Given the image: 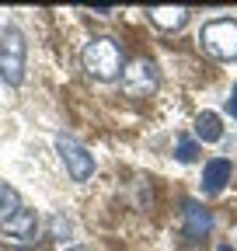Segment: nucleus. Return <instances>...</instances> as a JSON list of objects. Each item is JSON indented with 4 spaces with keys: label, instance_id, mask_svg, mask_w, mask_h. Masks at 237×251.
<instances>
[{
    "label": "nucleus",
    "instance_id": "obj_1",
    "mask_svg": "<svg viewBox=\"0 0 237 251\" xmlns=\"http://www.w3.org/2000/svg\"><path fill=\"white\" fill-rule=\"evenodd\" d=\"M84 70L98 77V80H115L122 74V49H118L115 39H91L80 52Z\"/></svg>",
    "mask_w": 237,
    "mask_h": 251
},
{
    "label": "nucleus",
    "instance_id": "obj_2",
    "mask_svg": "<svg viewBox=\"0 0 237 251\" xmlns=\"http://www.w3.org/2000/svg\"><path fill=\"white\" fill-rule=\"evenodd\" d=\"M24 63H28V42L18 25H7L0 31V77H4V84L18 87L24 80Z\"/></svg>",
    "mask_w": 237,
    "mask_h": 251
},
{
    "label": "nucleus",
    "instance_id": "obj_3",
    "mask_svg": "<svg viewBox=\"0 0 237 251\" xmlns=\"http://www.w3.org/2000/svg\"><path fill=\"white\" fill-rule=\"evenodd\" d=\"M199 42L216 59H237V21H230V18L210 21L199 31Z\"/></svg>",
    "mask_w": 237,
    "mask_h": 251
},
{
    "label": "nucleus",
    "instance_id": "obj_4",
    "mask_svg": "<svg viewBox=\"0 0 237 251\" xmlns=\"http://www.w3.org/2000/svg\"><path fill=\"white\" fill-rule=\"evenodd\" d=\"M56 150H59V157H63V164H67V171H70L73 181H87V178L95 175V157L87 153V147L80 140L59 133L56 136Z\"/></svg>",
    "mask_w": 237,
    "mask_h": 251
},
{
    "label": "nucleus",
    "instance_id": "obj_5",
    "mask_svg": "<svg viewBox=\"0 0 237 251\" xmlns=\"http://www.w3.org/2000/svg\"><path fill=\"white\" fill-rule=\"evenodd\" d=\"M157 67L150 59H133L129 67L122 70V91L129 94V98H150V94L157 91Z\"/></svg>",
    "mask_w": 237,
    "mask_h": 251
},
{
    "label": "nucleus",
    "instance_id": "obj_6",
    "mask_svg": "<svg viewBox=\"0 0 237 251\" xmlns=\"http://www.w3.org/2000/svg\"><path fill=\"white\" fill-rule=\"evenodd\" d=\"M0 234L11 237V241H32L39 234V213L28 209V206H18L14 213L4 216V224H0Z\"/></svg>",
    "mask_w": 237,
    "mask_h": 251
},
{
    "label": "nucleus",
    "instance_id": "obj_7",
    "mask_svg": "<svg viewBox=\"0 0 237 251\" xmlns=\"http://www.w3.org/2000/svg\"><path fill=\"white\" fill-rule=\"evenodd\" d=\"M230 178H234V164L227 157H213V161L202 168V196H220L230 185Z\"/></svg>",
    "mask_w": 237,
    "mask_h": 251
},
{
    "label": "nucleus",
    "instance_id": "obj_8",
    "mask_svg": "<svg viewBox=\"0 0 237 251\" xmlns=\"http://www.w3.org/2000/svg\"><path fill=\"white\" fill-rule=\"evenodd\" d=\"M182 220H185V237H192V241H202L206 234L213 230V213L202 209L199 202H185Z\"/></svg>",
    "mask_w": 237,
    "mask_h": 251
},
{
    "label": "nucleus",
    "instance_id": "obj_9",
    "mask_svg": "<svg viewBox=\"0 0 237 251\" xmlns=\"http://www.w3.org/2000/svg\"><path fill=\"white\" fill-rule=\"evenodd\" d=\"M146 14H150V21L157 28H164V31L185 28V21H189V7H150Z\"/></svg>",
    "mask_w": 237,
    "mask_h": 251
},
{
    "label": "nucleus",
    "instance_id": "obj_10",
    "mask_svg": "<svg viewBox=\"0 0 237 251\" xmlns=\"http://www.w3.org/2000/svg\"><path fill=\"white\" fill-rule=\"evenodd\" d=\"M195 136H199L202 143L223 140V122H220V115H216V112H199V119H195Z\"/></svg>",
    "mask_w": 237,
    "mask_h": 251
},
{
    "label": "nucleus",
    "instance_id": "obj_11",
    "mask_svg": "<svg viewBox=\"0 0 237 251\" xmlns=\"http://www.w3.org/2000/svg\"><path fill=\"white\" fill-rule=\"evenodd\" d=\"M174 157H178L182 164H195V161H199V143L182 133V136L174 140Z\"/></svg>",
    "mask_w": 237,
    "mask_h": 251
},
{
    "label": "nucleus",
    "instance_id": "obj_12",
    "mask_svg": "<svg viewBox=\"0 0 237 251\" xmlns=\"http://www.w3.org/2000/svg\"><path fill=\"white\" fill-rule=\"evenodd\" d=\"M4 209H18V192H14V188H7V185H0V213H4Z\"/></svg>",
    "mask_w": 237,
    "mask_h": 251
},
{
    "label": "nucleus",
    "instance_id": "obj_13",
    "mask_svg": "<svg viewBox=\"0 0 237 251\" xmlns=\"http://www.w3.org/2000/svg\"><path fill=\"white\" fill-rule=\"evenodd\" d=\"M70 230H73V224H70V220H63V216H56V220H52V234H56L59 241H63V237H70Z\"/></svg>",
    "mask_w": 237,
    "mask_h": 251
},
{
    "label": "nucleus",
    "instance_id": "obj_14",
    "mask_svg": "<svg viewBox=\"0 0 237 251\" xmlns=\"http://www.w3.org/2000/svg\"><path fill=\"white\" fill-rule=\"evenodd\" d=\"M227 112H230V115L237 119V84L230 87V98H227Z\"/></svg>",
    "mask_w": 237,
    "mask_h": 251
},
{
    "label": "nucleus",
    "instance_id": "obj_15",
    "mask_svg": "<svg viewBox=\"0 0 237 251\" xmlns=\"http://www.w3.org/2000/svg\"><path fill=\"white\" fill-rule=\"evenodd\" d=\"M63 251H91L87 244H73V248H63Z\"/></svg>",
    "mask_w": 237,
    "mask_h": 251
},
{
    "label": "nucleus",
    "instance_id": "obj_16",
    "mask_svg": "<svg viewBox=\"0 0 237 251\" xmlns=\"http://www.w3.org/2000/svg\"><path fill=\"white\" fill-rule=\"evenodd\" d=\"M216 251H237V248H234V244H220Z\"/></svg>",
    "mask_w": 237,
    "mask_h": 251
}]
</instances>
